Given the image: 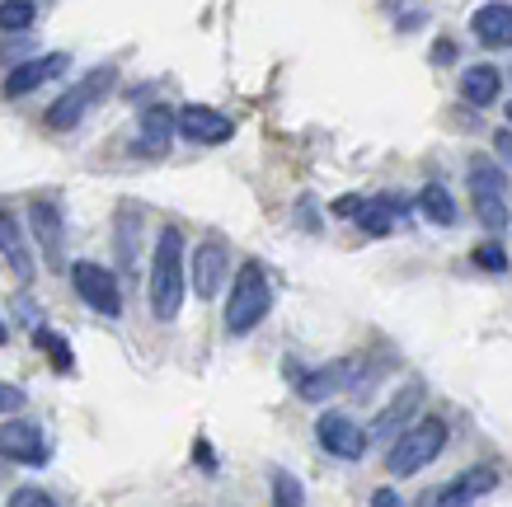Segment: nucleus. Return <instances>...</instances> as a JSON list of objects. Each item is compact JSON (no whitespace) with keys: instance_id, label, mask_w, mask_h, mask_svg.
Masks as SVG:
<instances>
[{"instance_id":"f257e3e1","label":"nucleus","mask_w":512,"mask_h":507,"mask_svg":"<svg viewBox=\"0 0 512 507\" xmlns=\"http://www.w3.org/2000/svg\"><path fill=\"white\" fill-rule=\"evenodd\" d=\"M184 231L179 226H165L156 235V254H151V315L170 324L184 306Z\"/></svg>"},{"instance_id":"f03ea898","label":"nucleus","mask_w":512,"mask_h":507,"mask_svg":"<svg viewBox=\"0 0 512 507\" xmlns=\"http://www.w3.org/2000/svg\"><path fill=\"white\" fill-rule=\"evenodd\" d=\"M447 451V423L442 418H419L414 428H404L386 451V470L395 479L419 475L423 465H433L437 456Z\"/></svg>"},{"instance_id":"7ed1b4c3","label":"nucleus","mask_w":512,"mask_h":507,"mask_svg":"<svg viewBox=\"0 0 512 507\" xmlns=\"http://www.w3.org/2000/svg\"><path fill=\"white\" fill-rule=\"evenodd\" d=\"M273 310V282H268L264 263L249 259L231 282V296H226V329L231 334H249L254 324Z\"/></svg>"},{"instance_id":"20e7f679","label":"nucleus","mask_w":512,"mask_h":507,"mask_svg":"<svg viewBox=\"0 0 512 507\" xmlns=\"http://www.w3.org/2000/svg\"><path fill=\"white\" fill-rule=\"evenodd\" d=\"M470 202H475V216L484 221V231H508V174L489 155H470Z\"/></svg>"},{"instance_id":"39448f33","label":"nucleus","mask_w":512,"mask_h":507,"mask_svg":"<svg viewBox=\"0 0 512 507\" xmlns=\"http://www.w3.org/2000/svg\"><path fill=\"white\" fill-rule=\"evenodd\" d=\"M113 85H118V66H94V71L80 80V85H71V90H66L57 104L47 108V127L71 132V127H76L80 118H85V113H90V108L113 90Z\"/></svg>"},{"instance_id":"423d86ee","label":"nucleus","mask_w":512,"mask_h":507,"mask_svg":"<svg viewBox=\"0 0 512 507\" xmlns=\"http://www.w3.org/2000/svg\"><path fill=\"white\" fill-rule=\"evenodd\" d=\"M71 287L94 315H104V320H118L123 315V287H118V277L104 268V263H90L80 259L71 263Z\"/></svg>"},{"instance_id":"0eeeda50","label":"nucleus","mask_w":512,"mask_h":507,"mask_svg":"<svg viewBox=\"0 0 512 507\" xmlns=\"http://www.w3.org/2000/svg\"><path fill=\"white\" fill-rule=\"evenodd\" d=\"M174 132L193 146H226L235 137V123L212 104H184L174 113Z\"/></svg>"},{"instance_id":"6e6552de","label":"nucleus","mask_w":512,"mask_h":507,"mask_svg":"<svg viewBox=\"0 0 512 507\" xmlns=\"http://www.w3.org/2000/svg\"><path fill=\"white\" fill-rule=\"evenodd\" d=\"M0 456L15 461V465L38 470V465L52 461V446H47V437H43L38 423H29V418H10V423L0 428Z\"/></svg>"},{"instance_id":"1a4fd4ad","label":"nucleus","mask_w":512,"mask_h":507,"mask_svg":"<svg viewBox=\"0 0 512 507\" xmlns=\"http://www.w3.org/2000/svg\"><path fill=\"white\" fill-rule=\"evenodd\" d=\"M494 489H498V470L494 465H475V470H466V475H456L451 484H442L437 493H428L419 507H470Z\"/></svg>"},{"instance_id":"9d476101","label":"nucleus","mask_w":512,"mask_h":507,"mask_svg":"<svg viewBox=\"0 0 512 507\" xmlns=\"http://www.w3.org/2000/svg\"><path fill=\"white\" fill-rule=\"evenodd\" d=\"M226 273H231V249H226V240H202L198 249H193V292L202 296V301H212V296L226 287Z\"/></svg>"},{"instance_id":"9b49d317","label":"nucleus","mask_w":512,"mask_h":507,"mask_svg":"<svg viewBox=\"0 0 512 507\" xmlns=\"http://www.w3.org/2000/svg\"><path fill=\"white\" fill-rule=\"evenodd\" d=\"M315 437H320V446H325L329 456H339V461H362V456H367V428H357L348 414H320Z\"/></svg>"},{"instance_id":"f8f14e48","label":"nucleus","mask_w":512,"mask_h":507,"mask_svg":"<svg viewBox=\"0 0 512 507\" xmlns=\"http://www.w3.org/2000/svg\"><path fill=\"white\" fill-rule=\"evenodd\" d=\"M71 66V57L66 52H47V57H33V62H19L10 76H5V94L10 99H19V94H33V90H43L47 80H57Z\"/></svg>"},{"instance_id":"ddd939ff","label":"nucleus","mask_w":512,"mask_h":507,"mask_svg":"<svg viewBox=\"0 0 512 507\" xmlns=\"http://www.w3.org/2000/svg\"><path fill=\"white\" fill-rule=\"evenodd\" d=\"M470 33L480 47H512V5H480L470 15Z\"/></svg>"},{"instance_id":"4468645a","label":"nucleus","mask_w":512,"mask_h":507,"mask_svg":"<svg viewBox=\"0 0 512 507\" xmlns=\"http://www.w3.org/2000/svg\"><path fill=\"white\" fill-rule=\"evenodd\" d=\"M353 362H329V367H315L311 376H301L296 381V390H301V400H311V404H320V400H329V395H339V390H348L353 385Z\"/></svg>"},{"instance_id":"2eb2a0df","label":"nucleus","mask_w":512,"mask_h":507,"mask_svg":"<svg viewBox=\"0 0 512 507\" xmlns=\"http://www.w3.org/2000/svg\"><path fill=\"white\" fill-rule=\"evenodd\" d=\"M0 254H5V263H10V273H15L19 282H33V273H38V263H33L29 240H24V231H19V221H15L10 212H0Z\"/></svg>"},{"instance_id":"dca6fc26","label":"nucleus","mask_w":512,"mask_h":507,"mask_svg":"<svg viewBox=\"0 0 512 507\" xmlns=\"http://www.w3.org/2000/svg\"><path fill=\"white\" fill-rule=\"evenodd\" d=\"M498 94H503V71H498V66H489V62L466 66V76H461V99H466L470 108L498 104Z\"/></svg>"},{"instance_id":"f3484780","label":"nucleus","mask_w":512,"mask_h":507,"mask_svg":"<svg viewBox=\"0 0 512 507\" xmlns=\"http://www.w3.org/2000/svg\"><path fill=\"white\" fill-rule=\"evenodd\" d=\"M29 226L38 235V249L47 254V263H62V212L52 207V202H33L29 207Z\"/></svg>"},{"instance_id":"a211bd4d","label":"nucleus","mask_w":512,"mask_h":507,"mask_svg":"<svg viewBox=\"0 0 512 507\" xmlns=\"http://www.w3.org/2000/svg\"><path fill=\"white\" fill-rule=\"evenodd\" d=\"M419 400H423V385H409V390H404L400 400H395V404H386V409H381V418H376V423H372V432H367V437H381V442H395V437H400V432H404V423L414 418V409H419Z\"/></svg>"},{"instance_id":"6ab92c4d","label":"nucleus","mask_w":512,"mask_h":507,"mask_svg":"<svg viewBox=\"0 0 512 507\" xmlns=\"http://www.w3.org/2000/svg\"><path fill=\"white\" fill-rule=\"evenodd\" d=\"M170 137H174V113L165 104H151L141 113V141L137 151L141 155H165L170 151Z\"/></svg>"},{"instance_id":"aec40b11","label":"nucleus","mask_w":512,"mask_h":507,"mask_svg":"<svg viewBox=\"0 0 512 507\" xmlns=\"http://www.w3.org/2000/svg\"><path fill=\"white\" fill-rule=\"evenodd\" d=\"M400 212H404L400 198H372V202H362V212H357L353 221L367 235H390L395 231V221H400Z\"/></svg>"},{"instance_id":"412c9836","label":"nucleus","mask_w":512,"mask_h":507,"mask_svg":"<svg viewBox=\"0 0 512 507\" xmlns=\"http://www.w3.org/2000/svg\"><path fill=\"white\" fill-rule=\"evenodd\" d=\"M419 212L428 216V221H437V226H456V202H451L447 184H437V179H428L419 193Z\"/></svg>"},{"instance_id":"4be33fe9","label":"nucleus","mask_w":512,"mask_h":507,"mask_svg":"<svg viewBox=\"0 0 512 507\" xmlns=\"http://www.w3.org/2000/svg\"><path fill=\"white\" fill-rule=\"evenodd\" d=\"M33 24H38V5H33V0L0 5V33H29Z\"/></svg>"},{"instance_id":"5701e85b","label":"nucleus","mask_w":512,"mask_h":507,"mask_svg":"<svg viewBox=\"0 0 512 507\" xmlns=\"http://www.w3.org/2000/svg\"><path fill=\"white\" fill-rule=\"evenodd\" d=\"M273 507H306V493H301V479L278 470L273 475Z\"/></svg>"},{"instance_id":"b1692460","label":"nucleus","mask_w":512,"mask_h":507,"mask_svg":"<svg viewBox=\"0 0 512 507\" xmlns=\"http://www.w3.org/2000/svg\"><path fill=\"white\" fill-rule=\"evenodd\" d=\"M470 259L480 263L484 273H508V249L494 245V240H484L480 249H470Z\"/></svg>"},{"instance_id":"393cba45","label":"nucleus","mask_w":512,"mask_h":507,"mask_svg":"<svg viewBox=\"0 0 512 507\" xmlns=\"http://www.w3.org/2000/svg\"><path fill=\"white\" fill-rule=\"evenodd\" d=\"M5 507H57V498L29 484V489H15V493H10V503H5Z\"/></svg>"},{"instance_id":"a878e982","label":"nucleus","mask_w":512,"mask_h":507,"mask_svg":"<svg viewBox=\"0 0 512 507\" xmlns=\"http://www.w3.org/2000/svg\"><path fill=\"white\" fill-rule=\"evenodd\" d=\"M38 348H47V353L57 357V367H62V371H71V348H66L62 338H52L47 329H38Z\"/></svg>"},{"instance_id":"bb28decb","label":"nucleus","mask_w":512,"mask_h":507,"mask_svg":"<svg viewBox=\"0 0 512 507\" xmlns=\"http://www.w3.org/2000/svg\"><path fill=\"white\" fill-rule=\"evenodd\" d=\"M24 390H19V385H5L0 381V414H19V409H24Z\"/></svg>"},{"instance_id":"cd10ccee","label":"nucleus","mask_w":512,"mask_h":507,"mask_svg":"<svg viewBox=\"0 0 512 507\" xmlns=\"http://www.w3.org/2000/svg\"><path fill=\"white\" fill-rule=\"evenodd\" d=\"M494 146H498V155L512 165V132H508V127H498V132H494Z\"/></svg>"},{"instance_id":"c85d7f7f","label":"nucleus","mask_w":512,"mask_h":507,"mask_svg":"<svg viewBox=\"0 0 512 507\" xmlns=\"http://www.w3.org/2000/svg\"><path fill=\"white\" fill-rule=\"evenodd\" d=\"M372 507H404V503H400V493H395V489H376L372 493Z\"/></svg>"},{"instance_id":"c756f323","label":"nucleus","mask_w":512,"mask_h":507,"mask_svg":"<svg viewBox=\"0 0 512 507\" xmlns=\"http://www.w3.org/2000/svg\"><path fill=\"white\" fill-rule=\"evenodd\" d=\"M362 212V198H339L334 202V216H357Z\"/></svg>"},{"instance_id":"7c9ffc66","label":"nucleus","mask_w":512,"mask_h":507,"mask_svg":"<svg viewBox=\"0 0 512 507\" xmlns=\"http://www.w3.org/2000/svg\"><path fill=\"white\" fill-rule=\"evenodd\" d=\"M433 57H437V62H451V57H456V47H451V43H437Z\"/></svg>"},{"instance_id":"2f4dec72","label":"nucleus","mask_w":512,"mask_h":507,"mask_svg":"<svg viewBox=\"0 0 512 507\" xmlns=\"http://www.w3.org/2000/svg\"><path fill=\"white\" fill-rule=\"evenodd\" d=\"M5 343H10V329H5V320H0V348H5Z\"/></svg>"},{"instance_id":"473e14b6","label":"nucleus","mask_w":512,"mask_h":507,"mask_svg":"<svg viewBox=\"0 0 512 507\" xmlns=\"http://www.w3.org/2000/svg\"><path fill=\"white\" fill-rule=\"evenodd\" d=\"M503 108H508V123H512V104H503Z\"/></svg>"}]
</instances>
